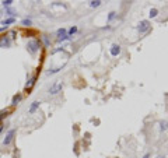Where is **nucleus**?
<instances>
[{"label": "nucleus", "mask_w": 168, "mask_h": 158, "mask_svg": "<svg viewBox=\"0 0 168 158\" xmlns=\"http://www.w3.org/2000/svg\"><path fill=\"white\" fill-rule=\"evenodd\" d=\"M62 88H63V83L60 81V80H58V81H55L53 84H52L51 87H49V95H58L60 91H62Z\"/></svg>", "instance_id": "obj_2"}, {"label": "nucleus", "mask_w": 168, "mask_h": 158, "mask_svg": "<svg viewBox=\"0 0 168 158\" xmlns=\"http://www.w3.org/2000/svg\"><path fill=\"white\" fill-rule=\"evenodd\" d=\"M35 80H37V77H35V76H34L32 78H30V80L27 81V84H25V88H31L34 84H35Z\"/></svg>", "instance_id": "obj_12"}, {"label": "nucleus", "mask_w": 168, "mask_h": 158, "mask_svg": "<svg viewBox=\"0 0 168 158\" xmlns=\"http://www.w3.org/2000/svg\"><path fill=\"white\" fill-rule=\"evenodd\" d=\"M23 99V95L21 94H17V95H14L13 97V99H11V107H16L17 104H18L20 101Z\"/></svg>", "instance_id": "obj_8"}, {"label": "nucleus", "mask_w": 168, "mask_h": 158, "mask_svg": "<svg viewBox=\"0 0 168 158\" xmlns=\"http://www.w3.org/2000/svg\"><path fill=\"white\" fill-rule=\"evenodd\" d=\"M10 45H11V39H10V37H7V35L0 37V48H8Z\"/></svg>", "instance_id": "obj_5"}, {"label": "nucleus", "mask_w": 168, "mask_h": 158, "mask_svg": "<svg viewBox=\"0 0 168 158\" xmlns=\"http://www.w3.org/2000/svg\"><path fill=\"white\" fill-rule=\"evenodd\" d=\"M167 129H168V122L167 120H161V122H160V130H161V132H165Z\"/></svg>", "instance_id": "obj_11"}, {"label": "nucleus", "mask_w": 168, "mask_h": 158, "mask_svg": "<svg viewBox=\"0 0 168 158\" xmlns=\"http://www.w3.org/2000/svg\"><path fill=\"white\" fill-rule=\"evenodd\" d=\"M11 4H13V0H4V1H3V6H6V7L11 6Z\"/></svg>", "instance_id": "obj_17"}, {"label": "nucleus", "mask_w": 168, "mask_h": 158, "mask_svg": "<svg viewBox=\"0 0 168 158\" xmlns=\"http://www.w3.org/2000/svg\"><path fill=\"white\" fill-rule=\"evenodd\" d=\"M16 23V18H7L3 21V27H8V24H13Z\"/></svg>", "instance_id": "obj_13"}, {"label": "nucleus", "mask_w": 168, "mask_h": 158, "mask_svg": "<svg viewBox=\"0 0 168 158\" xmlns=\"http://www.w3.org/2000/svg\"><path fill=\"white\" fill-rule=\"evenodd\" d=\"M74 32H77V27H71L70 30H69V37H70V35H73Z\"/></svg>", "instance_id": "obj_16"}, {"label": "nucleus", "mask_w": 168, "mask_h": 158, "mask_svg": "<svg viewBox=\"0 0 168 158\" xmlns=\"http://www.w3.org/2000/svg\"><path fill=\"white\" fill-rule=\"evenodd\" d=\"M109 52H111V55H112V56H118V55L121 53V46H119L118 44H114L112 46H111V51Z\"/></svg>", "instance_id": "obj_7"}, {"label": "nucleus", "mask_w": 168, "mask_h": 158, "mask_svg": "<svg viewBox=\"0 0 168 158\" xmlns=\"http://www.w3.org/2000/svg\"><path fill=\"white\" fill-rule=\"evenodd\" d=\"M1 130H3V126H0V133H1Z\"/></svg>", "instance_id": "obj_24"}, {"label": "nucleus", "mask_w": 168, "mask_h": 158, "mask_svg": "<svg viewBox=\"0 0 168 158\" xmlns=\"http://www.w3.org/2000/svg\"><path fill=\"white\" fill-rule=\"evenodd\" d=\"M66 28H60V30H58V41L59 42H62V41H66V39L69 38V35L66 34Z\"/></svg>", "instance_id": "obj_6"}, {"label": "nucleus", "mask_w": 168, "mask_h": 158, "mask_svg": "<svg viewBox=\"0 0 168 158\" xmlns=\"http://www.w3.org/2000/svg\"><path fill=\"white\" fill-rule=\"evenodd\" d=\"M143 158H150V154H149V152H147V154H146V155H144V157H143Z\"/></svg>", "instance_id": "obj_22"}, {"label": "nucleus", "mask_w": 168, "mask_h": 158, "mask_svg": "<svg viewBox=\"0 0 168 158\" xmlns=\"http://www.w3.org/2000/svg\"><path fill=\"white\" fill-rule=\"evenodd\" d=\"M23 25H25V27H30L31 25V20H23V23H21Z\"/></svg>", "instance_id": "obj_18"}, {"label": "nucleus", "mask_w": 168, "mask_h": 158, "mask_svg": "<svg viewBox=\"0 0 168 158\" xmlns=\"http://www.w3.org/2000/svg\"><path fill=\"white\" fill-rule=\"evenodd\" d=\"M39 104H41L39 101H34L32 104H31V107H30V114H34V112H35V111L38 109Z\"/></svg>", "instance_id": "obj_9"}, {"label": "nucleus", "mask_w": 168, "mask_h": 158, "mask_svg": "<svg viewBox=\"0 0 168 158\" xmlns=\"http://www.w3.org/2000/svg\"><path fill=\"white\" fill-rule=\"evenodd\" d=\"M102 1H100V0H95V1H90V7H98L101 4Z\"/></svg>", "instance_id": "obj_15"}, {"label": "nucleus", "mask_w": 168, "mask_h": 158, "mask_svg": "<svg viewBox=\"0 0 168 158\" xmlns=\"http://www.w3.org/2000/svg\"><path fill=\"white\" fill-rule=\"evenodd\" d=\"M59 70H60V69H53V70H49V71H48V74H53V73H58Z\"/></svg>", "instance_id": "obj_19"}, {"label": "nucleus", "mask_w": 168, "mask_h": 158, "mask_svg": "<svg viewBox=\"0 0 168 158\" xmlns=\"http://www.w3.org/2000/svg\"><path fill=\"white\" fill-rule=\"evenodd\" d=\"M137 28H139L140 34H144V32H147L150 30V23L147 20H143V21H140V24H139Z\"/></svg>", "instance_id": "obj_4"}, {"label": "nucleus", "mask_w": 168, "mask_h": 158, "mask_svg": "<svg viewBox=\"0 0 168 158\" xmlns=\"http://www.w3.org/2000/svg\"><path fill=\"white\" fill-rule=\"evenodd\" d=\"M39 48H41V42H39L38 39H31L28 42V45H27V49H28V52L31 55H35L39 51Z\"/></svg>", "instance_id": "obj_1"}, {"label": "nucleus", "mask_w": 168, "mask_h": 158, "mask_svg": "<svg viewBox=\"0 0 168 158\" xmlns=\"http://www.w3.org/2000/svg\"><path fill=\"white\" fill-rule=\"evenodd\" d=\"M14 134H16V129H11V130H8V133L6 134V137L3 139V144H4V145L11 144V141H13V139H14Z\"/></svg>", "instance_id": "obj_3"}, {"label": "nucleus", "mask_w": 168, "mask_h": 158, "mask_svg": "<svg viewBox=\"0 0 168 158\" xmlns=\"http://www.w3.org/2000/svg\"><path fill=\"white\" fill-rule=\"evenodd\" d=\"M8 114H10V111H8V109H4V111H1V112H0V122H3V120L6 119L7 116H8Z\"/></svg>", "instance_id": "obj_10"}, {"label": "nucleus", "mask_w": 168, "mask_h": 158, "mask_svg": "<svg viewBox=\"0 0 168 158\" xmlns=\"http://www.w3.org/2000/svg\"><path fill=\"white\" fill-rule=\"evenodd\" d=\"M114 17H115V13H111V14H109V17H108V21H109V20H112Z\"/></svg>", "instance_id": "obj_20"}, {"label": "nucleus", "mask_w": 168, "mask_h": 158, "mask_svg": "<svg viewBox=\"0 0 168 158\" xmlns=\"http://www.w3.org/2000/svg\"><path fill=\"white\" fill-rule=\"evenodd\" d=\"M7 28H8V27H0V32H1V31H6Z\"/></svg>", "instance_id": "obj_21"}, {"label": "nucleus", "mask_w": 168, "mask_h": 158, "mask_svg": "<svg viewBox=\"0 0 168 158\" xmlns=\"http://www.w3.org/2000/svg\"><path fill=\"white\" fill-rule=\"evenodd\" d=\"M155 158H165V157H164V155H157Z\"/></svg>", "instance_id": "obj_23"}, {"label": "nucleus", "mask_w": 168, "mask_h": 158, "mask_svg": "<svg viewBox=\"0 0 168 158\" xmlns=\"http://www.w3.org/2000/svg\"><path fill=\"white\" fill-rule=\"evenodd\" d=\"M157 14H158V10H157V8H151V10H150V14H149V16L151 17V18H154Z\"/></svg>", "instance_id": "obj_14"}]
</instances>
